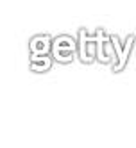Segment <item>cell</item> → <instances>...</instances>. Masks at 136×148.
<instances>
[{"mask_svg": "<svg viewBox=\"0 0 136 148\" xmlns=\"http://www.w3.org/2000/svg\"><path fill=\"white\" fill-rule=\"evenodd\" d=\"M77 50V39L68 34H63L54 38V45H52V57L61 64H70L75 57Z\"/></svg>", "mask_w": 136, "mask_h": 148, "instance_id": "cell-1", "label": "cell"}, {"mask_svg": "<svg viewBox=\"0 0 136 148\" xmlns=\"http://www.w3.org/2000/svg\"><path fill=\"white\" fill-rule=\"evenodd\" d=\"M52 45L54 39L45 34H38L34 38H30L29 41V50H30V57H43L52 54Z\"/></svg>", "mask_w": 136, "mask_h": 148, "instance_id": "cell-2", "label": "cell"}, {"mask_svg": "<svg viewBox=\"0 0 136 148\" xmlns=\"http://www.w3.org/2000/svg\"><path fill=\"white\" fill-rule=\"evenodd\" d=\"M109 39L113 41V45H115V50H117V56H118V61H117V64L113 66V71L115 73H118L125 68V64H127V59L131 56V48H133V43H134V38L129 36L127 39H125V47L122 48L120 45V41H117V36H109Z\"/></svg>", "mask_w": 136, "mask_h": 148, "instance_id": "cell-3", "label": "cell"}, {"mask_svg": "<svg viewBox=\"0 0 136 148\" xmlns=\"http://www.w3.org/2000/svg\"><path fill=\"white\" fill-rule=\"evenodd\" d=\"M77 43H79V52H77V56L81 59L82 64H91L93 59L97 57V43H95V39H84V38H79L77 39Z\"/></svg>", "mask_w": 136, "mask_h": 148, "instance_id": "cell-4", "label": "cell"}, {"mask_svg": "<svg viewBox=\"0 0 136 148\" xmlns=\"http://www.w3.org/2000/svg\"><path fill=\"white\" fill-rule=\"evenodd\" d=\"M52 56H43V57H30V70L34 73H45L52 68Z\"/></svg>", "mask_w": 136, "mask_h": 148, "instance_id": "cell-5", "label": "cell"}, {"mask_svg": "<svg viewBox=\"0 0 136 148\" xmlns=\"http://www.w3.org/2000/svg\"><path fill=\"white\" fill-rule=\"evenodd\" d=\"M115 56H117V50H115L113 41H111V39L102 41V56L99 57V59H100V62H111Z\"/></svg>", "mask_w": 136, "mask_h": 148, "instance_id": "cell-6", "label": "cell"}]
</instances>
